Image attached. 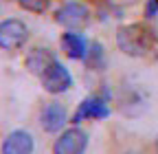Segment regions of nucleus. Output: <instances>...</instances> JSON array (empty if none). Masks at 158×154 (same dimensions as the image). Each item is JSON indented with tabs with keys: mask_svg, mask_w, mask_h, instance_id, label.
I'll list each match as a JSON object with an SVG mask.
<instances>
[{
	"mask_svg": "<svg viewBox=\"0 0 158 154\" xmlns=\"http://www.w3.org/2000/svg\"><path fill=\"white\" fill-rule=\"evenodd\" d=\"M154 44V35L145 24H123L116 29V46L130 57H143Z\"/></svg>",
	"mask_w": 158,
	"mask_h": 154,
	"instance_id": "obj_1",
	"label": "nucleus"
},
{
	"mask_svg": "<svg viewBox=\"0 0 158 154\" xmlns=\"http://www.w3.org/2000/svg\"><path fill=\"white\" fill-rule=\"evenodd\" d=\"M55 20L66 31H81L90 22V9L79 0H68L55 11Z\"/></svg>",
	"mask_w": 158,
	"mask_h": 154,
	"instance_id": "obj_2",
	"label": "nucleus"
},
{
	"mask_svg": "<svg viewBox=\"0 0 158 154\" xmlns=\"http://www.w3.org/2000/svg\"><path fill=\"white\" fill-rule=\"evenodd\" d=\"M40 82H42V88H44L46 92H51V95H62V92L70 90V86H73V75L68 73V68L59 62V60H55L42 75H40Z\"/></svg>",
	"mask_w": 158,
	"mask_h": 154,
	"instance_id": "obj_3",
	"label": "nucleus"
},
{
	"mask_svg": "<svg viewBox=\"0 0 158 154\" xmlns=\"http://www.w3.org/2000/svg\"><path fill=\"white\" fill-rule=\"evenodd\" d=\"M88 148V132L79 126L64 130L53 143V154H84Z\"/></svg>",
	"mask_w": 158,
	"mask_h": 154,
	"instance_id": "obj_4",
	"label": "nucleus"
},
{
	"mask_svg": "<svg viewBox=\"0 0 158 154\" xmlns=\"http://www.w3.org/2000/svg\"><path fill=\"white\" fill-rule=\"evenodd\" d=\"M27 40H29V27L22 20H18V18L2 20V24H0V46H2V51L22 49Z\"/></svg>",
	"mask_w": 158,
	"mask_h": 154,
	"instance_id": "obj_5",
	"label": "nucleus"
},
{
	"mask_svg": "<svg viewBox=\"0 0 158 154\" xmlns=\"http://www.w3.org/2000/svg\"><path fill=\"white\" fill-rule=\"evenodd\" d=\"M110 117V106L103 97H99V95H90V97H86L81 104H79V108L75 110L73 114V123L79 126V121L84 119H108Z\"/></svg>",
	"mask_w": 158,
	"mask_h": 154,
	"instance_id": "obj_6",
	"label": "nucleus"
},
{
	"mask_svg": "<svg viewBox=\"0 0 158 154\" xmlns=\"http://www.w3.org/2000/svg\"><path fill=\"white\" fill-rule=\"evenodd\" d=\"M68 123V112L62 104H57V101H51L42 108V114H40V126H42L44 132H64L62 128Z\"/></svg>",
	"mask_w": 158,
	"mask_h": 154,
	"instance_id": "obj_7",
	"label": "nucleus"
},
{
	"mask_svg": "<svg viewBox=\"0 0 158 154\" xmlns=\"http://www.w3.org/2000/svg\"><path fill=\"white\" fill-rule=\"evenodd\" d=\"M33 148L35 141L27 130H13L2 141V154H33Z\"/></svg>",
	"mask_w": 158,
	"mask_h": 154,
	"instance_id": "obj_8",
	"label": "nucleus"
},
{
	"mask_svg": "<svg viewBox=\"0 0 158 154\" xmlns=\"http://www.w3.org/2000/svg\"><path fill=\"white\" fill-rule=\"evenodd\" d=\"M62 49L64 53L70 57V60H81L86 62V57H88V40H86V35L84 33H79V31H66L62 33Z\"/></svg>",
	"mask_w": 158,
	"mask_h": 154,
	"instance_id": "obj_9",
	"label": "nucleus"
},
{
	"mask_svg": "<svg viewBox=\"0 0 158 154\" xmlns=\"http://www.w3.org/2000/svg\"><path fill=\"white\" fill-rule=\"evenodd\" d=\"M55 60H57V57H55V53H53L51 49H46V46H35V49H31V51L27 53L24 66L29 68V73H33V75L40 77Z\"/></svg>",
	"mask_w": 158,
	"mask_h": 154,
	"instance_id": "obj_10",
	"label": "nucleus"
},
{
	"mask_svg": "<svg viewBox=\"0 0 158 154\" xmlns=\"http://www.w3.org/2000/svg\"><path fill=\"white\" fill-rule=\"evenodd\" d=\"M86 64L92 68V71H103L106 66V57H103V46L99 42H92L90 44V51H88V57H86Z\"/></svg>",
	"mask_w": 158,
	"mask_h": 154,
	"instance_id": "obj_11",
	"label": "nucleus"
},
{
	"mask_svg": "<svg viewBox=\"0 0 158 154\" xmlns=\"http://www.w3.org/2000/svg\"><path fill=\"white\" fill-rule=\"evenodd\" d=\"M18 2H20V7H22V9L33 11V13H42V11H46V7H48V0H18Z\"/></svg>",
	"mask_w": 158,
	"mask_h": 154,
	"instance_id": "obj_12",
	"label": "nucleus"
},
{
	"mask_svg": "<svg viewBox=\"0 0 158 154\" xmlns=\"http://www.w3.org/2000/svg\"><path fill=\"white\" fill-rule=\"evenodd\" d=\"M156 11H158V0H149V2H147V7H145L147 18H154V15H156Z\"/></svg>",
	"mask_w": 158,
	"mask_h": 154,
	"instance_id": "obj_13",
	"label": "nucleus"
}]
</instances>
